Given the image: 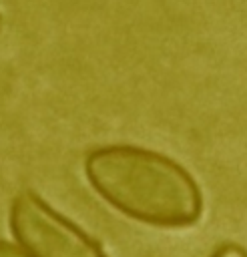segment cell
Here are the masks:
<instances>
[{
	"instance_id": "obj_1",
	"label": "cell",
	"mask_w": 247,
	"mask_h": 257,
	"mask_svg": "<svg viewBox=\"0 0 247 257\" xmlns=\"http://www.w3.org/2000/svg\"><path fill=\"white\" fill-rule=\"evenodd\" d=\"M92 189L127 217L155 227H189L203 209L191 173L171 157L137 147L106 145L84 159Z\"/></svg>"
},
{
	"instance_id": "obj_2",
	"label": "cell",
	"mask_w": 247,
	"mask_h": 257,
	"mask_svg": "<svg viewBox=\"0 0 247 257\" xmlns=\"http://www.w3.org/2000/svg\"><path fill=\"white\" fill-rule=\"evenodd\" d=\"M8 221L14 239L28 257H106L92 237L34 191H20L12 199Z\"/></svg>"
},
{
	"instance_id": "obj_3",
	"label": "cell",
	"mask_w": 247,
	"mask_h": 257,
	"mask_svg": "<svg viewBox=\"0 0 247 257\" xmlns=\"http://www.w3.org/2000/svg\"><path fill=\"white\" fill-rule=\"evenodd\" d=\"M211 257H247V251L235 243H227V245L219 247Z\"/></svg>"
},
{
	"instance_id": "obj_4",
	"label": "cell",
	"mask_w": 247,
	"mask_h": 257,
	"mask_svg": "<svg viewBox=\"0 0 247 257\" xmlns=\"http://www.w3.org/2000/svg\"><path fill=\"white\" fill-rule=\"evenodd\" d=\"M0 257H28V255H26L18 245L0 239Z\"/></svg>"
},
{
	"instance_id": "obj_5",
	"label": "cell",
	"mask_w": 247,
	"mask_h": 257,
	"mask_svg": "<svg viewBox=\"0 0 247 257\" xmlns=\"http://www.w3.org/2000/svg\"><path fill=\"white\" fill-rule=\"evenodd\" d=\"M0 28H2V16H0Z\"/></svg>"
}]
</instances>
